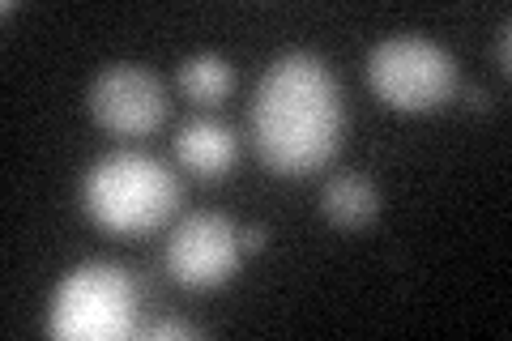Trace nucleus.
I'll list each match as a JSON object with an SVG mask.
<instances>
[{
	"label": "nucleus",
	"mask_w": 512,
	"mask_h": 341,
	"mask_svg": "<svg viewBox=\"0 0 512 341\" xmlns=\"http://www.w3.org/2000/svg\"><path fill=\"white\" fill-rule=\"evenodd\" d=\"M180 205V180L163 158L141 150L103 154L82 180V209L111 235H141Z\"/></svg>",
	"instance_id": "f03ea898"
},
{
	"label": "nucleus",
	"mask_w": 512,
	"mask_h": 341,
	"mask_svg": "<svg viewBox=\"0 0 512 341\" xmlns=\"http://www.w3.org/2000/svg\"><path fill=\"white\" fill-rule=\"evenodd\" d=\"M141 337H150V341H201L205 329H197V324H188V320H154L150 329H141Z\"/></svg>",
	"instance_id": "9d476101"
},
{
	"label": "nucleus",
	"mask_w": 512,
	"mask_h": 341,
	"mask_svg": "<svg viewBox=\"0 0 512 341\" xmlns=\"http://www.w3.org/2000/svg\"><path fill=\"white\" fill-rule=\"evenodd\" d=\"M367 81L393 111H436L457 94V60L427 35H393L372 47Z\"/></svg>",
	"instance_id": "20e7f679"
},
{
	"label": "nucleus",
	"mask_w": 512,
	"mask_h": 341,
	"mask_svg": "<svg viewBox=\"0 0 512 341\" xmlns=\"http://www.w3.org/2000/svg\"><path fill=\"white\" fill-rule=\"evenodd\" d=\"M320 209L338 226H367L380 214V192L363 175H333L325 192H320Z\"/></svg>",
	"instance_id": "6e6552de"
},
{
	"label": "nucleus",
	"mask_w": 512,
	"mask_h": 341,
	"mask_svg": "<svg viewBox=\"0 0 512 341\" xmlns=\"http://www.w3.org/2000/svg\"><path fill=\"white\" fill-rule=\"evenodd\" d=\"M491 56H495V64H500L504 73H512V26H508V22H500V30H495Z\"/></svg>",
	"instance_id": "9b49d317"
},
{
	"label": "nucleus",
	"mask_w": 512,
	"mask_h": 341,
	"mask_svg": "<svg viewBox=\"0 0 512 341\" xmlns=\"http://www.w3.org/2000/svg\"><path fill=\"white\" fill-rule=\"evenodd\" d=\"M90 116L99 120L107 133L120 137H146L167 120V90L146 64H107V69L90 81Z\"/></svg>",
	"instance_id": "423d86ee"
},
{
	"label": "nucleus",
	"mask_w": 512,
	"mask_h": 341,
	"mask_svg": "<svg viewBox=\"0 0 512 341\" xmlns=\"http://www.w3.org/2000/svg\"><path fill=\"white\" fill-rule=\"evenodd\" d=\"M466 103H470L474 111H487V107H491V94H487L483 86H466Z\"/></svg>",
	"instance_id": "ddd939ff"
},
{
	"label": "nucleus",
	"mask_w": 512,
	"mask_h": 341,
	"mask_svg": "<svg viewBox=\"0 0 512 341\" xmlns=\"http://www.w3.org/2000/svg\"><path fill=\"white\" fill-rule=\"evenodd\" d=\"M47 333L60 341H124L137 333V286L128 269L86 261L69 269L47 303Z\"/></svg>",
	"instance_id": "7ed1b4c3"
},
{
	"label": "nucleus",
	"mask_w": 512,
	"mask_h": 341,
	"mask_svg": "<svg viewBox=\"0 0 512 341\" xmlns=\"http://www.w3.org/2000/svg\"><path fill=\"white\" fill-rule=\"evenodd\" d=\"M175 81H180V90L188 94L192 103H205L214 107L222 103L227 94L235 90V69L227 56H214V52H201L180 64V73H175Z\"/></svg>",
	"instance_id": "1a4fd4ad"
},
{
	"label": "nucleus",
	"mask_w": 512,
	"mask_h": 341,
	"mask_svg": "<svg viewBox=\"0 0 512 341\" xmlns=\"http://www.w3.org/2000/svg\"><path fill=\"white\" fill-rule=\"evenodd\" d=\"M252 145L274 175H312L342 150L346 103L333 69L316 52H282L256 81Z\"/></svg>",
	"instance_id": "f257e3e1"
},
{
	"label": "nucleus",
	"mask_w": 512,
	"mask_h": 341,
	"mask_svg": "<svg viewBox=\"0 0 512 341\" xmlns=\"http://www.w3.org/2000/svg\"><path fill=\"white\" fill-rule=\"evenodd\" d=\"M269 231L265 226H239V252H261Z\"/></svg>",
	"instance_id": "f8f14e48"
},
{
	"label": "nucleus",
	"mask_w": 512,
	"mask_h": 341,
	"mask_svg": "<svg viewBox=\"0 0 512 341\" xmlns=\"http://www.w3.org/2000/svg\"><path fill=\"white\" fill-rule=\"evenodd\" d=\"M175 158L197 180H227L239 162V137L231 124L214 116H197L175 133Z\"/></svg>",
	"instance_id": "0eeeda50"
},
{
	"label": "nucleus",
	"mask_w": 512,
	"mask_h": 341,
	"mask_svg": "<svg viewBox=\"0 0 512 341\" xmlns=\"http://www.w3.org/2000/svg\"><path fill=\"white\" fill-rule=\"evenodd\" d=\"M239 226L222 214H188L167 239V273L188 290H218L239 273Z\"/></svg>",
	"instance_id": "39448f33"
}]
</instances>
